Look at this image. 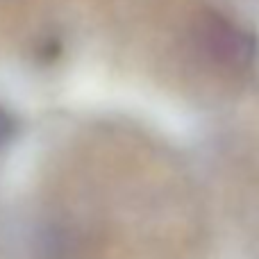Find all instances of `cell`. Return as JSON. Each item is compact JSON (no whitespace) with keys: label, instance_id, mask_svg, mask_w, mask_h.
<instances>
[{"label":"cell","instance_id":"cell-1","mask_svg":"<svg viewBox=\"0 0 259 259\" xmlns=\"http://www.w3.org/2000/svg\"><path fill=\"white\" fill-rule=\"evenodd\" d=\"M198 48L200 53L228 73H243L257 57V41L234 21L221 14H205L198 23Z\"/></svg>","mask_w":259,"mask_h":259},{"label":"cell","instance_id":"cell-2","mask_svg":"<svg viewBox=\"0 0 259 259\" xmlns=\"http://www.w3.org/2000/svg\"><path fill=\"white\" fill-rule=\"evenodd\" d=\"M12 134H14V121H12V116L0 107V148L12 139Z\"/></svg>","mask_w":259,"mask_h":259}]
</instances>
